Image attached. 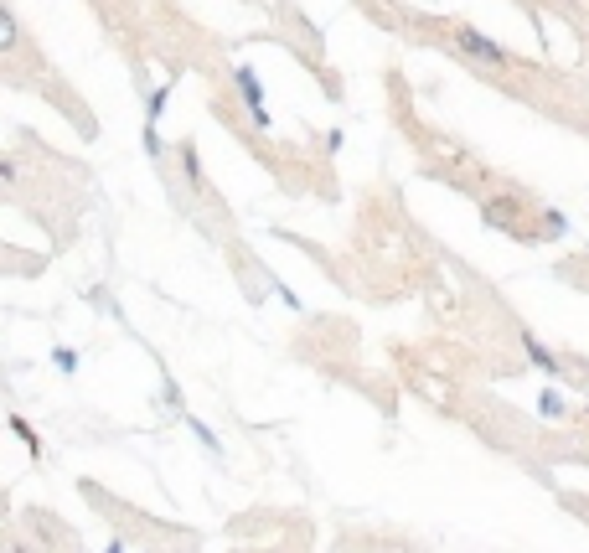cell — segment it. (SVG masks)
<instances>
[{"instance_id": "cell-1", "label": "cell", "mask_w": 589, "mask_h": 553, "mask_svg": "<svg viewBox=\"0 0 589 553\" xmlns=\"http://www.w3.org/2000/svg\"><path fill=\"white\" fill-rule=\"evenodd\" d=\"M455 47H460L465 57H476V63H486V68H512V52L496 47L491 37H481L476 26H455Z\"/></svg>"}, {"instance_id": "cell-2", "label": "cell", "mask_w": 589, "mask_h": 553, "mask_svg": "<svg viewBox=\"0 0 589 553\" xmlns=\"http://www.w3.org/2000/svg\"><path fill=\"white\" fill-rule=\"evenodd\" d=\"M233 83H238V99L248 104V114H259V109H264V83H259V73H254V68H238Z\"/></svg>"}, {"instance_id": "cell-3", "label": "cell", "mask_w": 589, "mask_h": 553, "mask_svg": "<svg viewBox=\"0 0 589 553\" xmlns=\"http://www.w3.org/2000/svg\"><path fill=\"white\" fill-rule=\"evenodd\" d=\"M522 347H527V357H533V362L543 367L548 378H558V357H553V352H548V347L538 342V336H522Z\"/></svg>"}, {"instance_id": "cell-4", "label": "cell", "mask_w": 589, "mask_h": 553, "mask_svg": "<svg viewBox=\"0 0 589 553\" xmlns=\"http://www.w3.org/2000/svg\"><path fill=\"white\" fill-rule=\"evenodd\" d=\"M166 99H171V88H155V94H150V104H145V130H155V125H161Z\"/></svg>"}, {"instance_id": "cell-5", "label": "cell", "mask_w": 589, "mask_h": 553, "mask_svg": "<svg viewBox=\"0 0 589 553\" xmlns=\"http://www.w3.org/2000/svg\"><path fill=\"white\" fill-rule=\"evenodd\" d=\"M181 171H186V181H192V187H202V166H197V145H192V140L181 145Z\"/></svg>"}, {"instance_id": "cell-6", "label": "cell", "mask_w": 589, "mask_h": 553, "mask_svg": "<svg viewBox=\"0 0 589 553\" xmlns=\"http://www.w3.org/2000/svg\"><path fill=\"white\" fill-rule=\"evenodd\" d=\"M11 429H16V435L26 440V450H31V455H42V440L31 435V424H26V419H11Z\"/></svg>"}, {"instance_id": "cell-7", "label": "cell", "mask_w": 589, "mask_h": 553, "mask_svg": "<svg viewBox=\"0 0 589 553\" xmlns=\"http://www.w3.org/2000/svg\"><path fill=\"white\" fill-rule=\"evenodd\" d=\"M145 156H161V130H145Z\"/></svg>"}, {"instance_id": "cell-8", "label": "cell", "mask_w": 589, "mask_h": 553, "mask_svg": "<svg viewBox=\"0 0 589 553\" xmlns=\"http://www.w3.org/2000/svg\"><path fill=\"white\" fill-rule=\"evenodd\" d=\"M543 414H564V398H558V393H543Z\"/></svg>"}, {"instance_id": "cell-9", "label": "cell", "mask_w": 589, "mask_h": 553, "mask_svg": "<svg viewBox=\"0 0 589 553\" xmlns=\"http://www.w3.org/2000/svg\"><path fill=\"white\" fill-rule=\"evenodd\" d=\"M104 553H124V543H114V548H104Z\"/></svg>"}, {"instance_id": "cell-10", "label": "cell", "mask_w": 589, "mask_h": 553, "mask_svg": "<svg viewBox=\"0 0 589 553\" xmlns=\"http://www.w3.org/2000/svg\"><path fill=\"white\" fill-rule=\"evenodd\" d=\"M11 553H26V548H11Z\"/></svg>"}]
</instances>
